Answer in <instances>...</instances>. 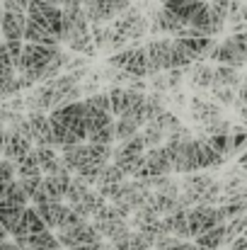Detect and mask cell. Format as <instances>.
I'll list each match as a JSON object with an SVG mask.
<instances>
[{
  "instance_id": "6da1fadb",
  "label": "cell",
  "mask_w": 247,
  "mask_h": 250,
  "mask_svg": "<svg viewBox=\"0 0 247 250\" xmlns=\"http://www.w3.org/2000/svg\"><path fill=\"white\" fill-rule=\"evenodd\" d=\"M27 17L37 20L39 24H44L49 32H54L61 39V32H63V5H54V2H46V0H29Z\"/></svg>"
},
{
  "instance_id": "7a4b0ae2",
  "label": "cell",
  "mask_w": 247,
  "mask_h": 250,
  "mask_svg": "<svg viewBox=\"0 0 247 250\" xmlns=\"http://www.w3.org/2000/svg\"><path fill=\"white\" fill-rule=\"evenodd\" d=\"M32 148H34V141H32V139H27V136H22L19 131L5 126V148H2V158H10V161L19 163Z\"/></svg>"
},
{
  "instance_id": "3957f363",
  "label": "cell",
  "mask_w": 247,
  "mask_h": 250,
  "mask_svg": "<svg viewBox=\"0 0 247 250\" xmlns=\"http://www.w3.org/2000/svg\"><path fill=\"white\" fill-rule=\"evenodd\" d=\"M148 51V63L151 73L158 76L160 71H170V59H172V42L170 39H155L146 46Z\"/></svg>"
},
{
  "instance_id": "277c9868",
  "label": "cell",
  "mask_w": 247,
  "mask_h": 250,
  "mask_svg": "<svg viewBox=\"0 0 247 250\" xmlns=\"http://www.w3.org/2000/svg\"><path fill=\"white\" fill-rule=\"evenodd\" d=\"M209 59H211V61H216V63L235 66V68H240V66H245L247 63V54L238 46V44H235V42H233V39H226L223 44H216Z\"/></svg>"
},
{
  "instance_id": "5b68a950",
  "label": "cell",
  "mask_w": 247,
  "mask_h": 250,
  "mask_svg": "<svg viewBox=\"0 0 247 250\" xmlns=\"http://www.w3.org/2000/svg\"><path fill=\"white\" fill-rule=\"evenodd\" d=\"M27 119H29V124H32L34 144H37V146H54V148H56L54 126H51V119L46 117V112H29Z\"/></svg>"
},
{
  "instance_id": "8992f818",
  "label": "cell",
  "mask_w": 247,
  "mask_h": 250,
  "mask_svg": "<svg viewBox=\"0 0 247 250\" xmlns=\"http://www.w3.org/2000/svg\"><path fill=\"white\" fill-rule=\"evenodd\" d=\"M24 27H27V12H0V29L2 39H24Z\"/></svg>"
},
{
  "instance_id": "52a82bcc",
  "label": "cell",
  "mask_w": 247,
  "mask_h": 250,
  "mask_svg": "<svg viewBox=\"0 0 247 250\" xmlns=\"http://www.w3.org/2000/svg\"><path fill=\"white\" fill-rule=\"evenodd\" d=\"M228 156H221L213 146H211V139L204 134V136H196V163L199 170L201 167H218L226 163Z\"/></svg>"
},
{
  "instance_id": "ba28073f",
  "label": "cell",
  "mask_w": 247,
  "mask_h": 250,
  "mask_svg": "<svg viewBox=\"0 0 247 250\" xmlns=\"http://www.w3.org/2000/svg\"><path fill=\"white\" fill-rule=\"evenodd\" d=\"M85 12H87L90 24H104V22L119 17V12H116V0H95V2H90V5L85 7Z\"/></svg>"
},
{
  "instance_id": "9c48e42d",
  "label": "cell",
  "mask_w": 247,
  "mask_h": 250,
  "mask_svg": "<svg viewBox=\"0 0 247 250\" xmlns=\"http://www.w3.org/2000/svg\"><path fill=\"white\" fill-rule=\"evenodd\" d=\"M24 42H37V44H51V46H61V39L49 32L44 24H39L37 20L27 17V27H24Z\"/></svg>"
},
{
  "instance_id": "30bf717a",
  "label": "cell",
  "mask_w": 247,
  "mask_h": 250,
  "mask_svg": "<svg viewBox=\"0 0 247 250\" xmlns=\"http://www.w3.org/2000/svg\"><path fill=\"white\" fill-rule=\"evenodd\" d=\"M61 248H63V246H61L58 236L51 233V229L27 236V250H61Z\"/></svg>"
},
{
  "instance_id": "8fae6325",
  "label": "cell",
  "mask_w": 247,
  "mask_h": 250,
  "mask_svg": "<svg viewBox=\"0 0 247 250\" xmlns=\"http://www.w3.org/2000/svg\"><path fill=\"white\" fill-rule=\"evenodd\" d=\"M146 151H148L146 139H143V134L138 131V134H133L131 139L119 141V146L114 148V158H112V161H116V158H129V156H138V153H146Z\"/></svg>"
},
{
  "instance_id": "7c38bea8",
  "label": "cell",
  "mask_w": 247,
  "mask_h": 250,
  "mask_svg": "<svg viewBox=\"0 0 247 250\" xmlns=\"http://www.w3.org/2000/svg\"><path fill=\"white\" fill-rule=\"evenodd\" d=\"M27 207H29V204H27ZM27 207L12 204V202H7V199L0 202V224L10 231V236H12V231L17 229V224H19V219H22V214H24Z\"/></svg>"
},
{
  "instance_id": "4fadbf2b",
  "label": "cell",
  "mask_w": 247,
  "mask_h": 250,
  "mask_svg": "<svg viewBox=\"0 0 247 250\" xmlns=\"http://www.w3.org/2000/svg\"><path fill=\"white\" fill-rule=\"evenodd\" d=\"M226 231H228V224H218L216 229H211V231L196 236L194 243H196L201 250H218L223 243H226Z\"/></svg>"
},
{
  "instance_id": "5bb4252c",
  "label": "cell",
  "mask_w": 247,
  "mask_h": 250,
  "mask_svg": "<svg viewBox=\"0 0 247 250\" xmlns=\"http://www.w3.org/2000/svg\"><path fill=\"white\" fill-rule=\"evenodd\" d=\"M213 117H221V107L216 102H209V100H201V97H194L191 100V119L194 122L206 124Z\"/></svg>"
},
{
  "instance_id": "9a60e30c",
  "label": "cell",
  "mask_w": 247,
  "mask_h": 250,
  "mask_svg": "<svg viewBox=\"0 0 247 250\" xmlns=\"http://www.w3.org/2000/svg\"><path fill=\"white\" fill-rule=\"evenodd\" d=\"M126 73H131L133 78H146L148 73H151V63H148V51L143 49V46H136V51H133V56H131V61L126 63V68H124Z\"/></svg>"
},
{
  "instance_id": "2e32d148",
  "label": "cell",
  "mask_w": 247,
  "mask_h": 250,
  "mask_svg": "<svg viewBox=\"0 0 247 250\" xmlns=\"http://www.w3.org/2000/svg\"><path fill=\"white\" fill-rule=\"evenodd\" d=\"M240 73L235 71V66H228V63H218L216 68V78H213V87H240Z\"/></svg>"
},
{
  "instance_id": "e0dca14e",
  "label": "cell",
  "mask_w": 247,
  "mask_h": 250,
  "mask_svg": "<svg viewBox=\"0 0 247 250\" xmlns=\"http://www.w3.org/2000/svg\"><path fill=\"white\" fill-rule=\"evenodd\" d=\"M189 27H196V29H201L204 34L213 37V34H211V2H209V0H201V2H199V7L194 10V15H191V20H189Z\"/></svg>"
},
{
  "instance_id": "ac0fdd59",
  "label": "cell",
  "mask_w": 247,
  "mask_h": 250,
  "mask_svg": "<svg viewBox=\"0 0 247 250\" xmlns=\"http://www.w3.org/2000/svg\"><path fill=\"white\" fill-rule=\"evenodd\" d=\"M68 49H71V51H76V54L95 56L97 44H95V39H92V27H90V32H80V34H76V37L68 42Z\"/></svg>"
},
{
  "instance_id": "d6986e66",
  "label": "cell",
  "mask_w": 247,
  "mask_h": 250,
  "mask_svg": "<svg viewBox=\"0 0 247 250\" xmlns=\"http://www.w3.org/2000/svg\"><path fill=\"white\" fill-rule=\"evenodd\" d=\"M213 78H216V68H211L204 61H199L191 71V85L196 87H213Z\"/></svg>"
},
{
  "instance_id": "ffe728a7",
  "label": "cell",
  "mask_w": 247,
  "mask_h": 250,
  "mask_svg": "<svg viewBox=\"0 0 247 250\" xmlns=\"http://www.w3.org/2000/svg\"><path fill=\"white\" fill-rule=\"evenodd\" d=\"M216 182L209 177V175H199V172H189L187 177H184V182H182V189H191V192H199V194H204L206 189H211Z\"/></svg>"
},
{
  "instance_id": "44dd1931",
  "label": "cell",
  "mask_w": 247,
  "mask_h": 250,
  "mask_svg": "<svg viewBox=\"0 0 247 250\" xmlns=\"http://www.w3.org/2000/svg\"><path fill=\"white\" fill-rule=\"evenodd\" d=\"M124 180H126L124 170L112 161V163H107V166L102 167V175H99V180H97L95 187H107V185H116V182H124Z\"/></svg>"
},
{
  "instance_id": "7402d4cb",
  "label": "cell",
  "mask_w": 247,
  "mask_h": 250,
  "mask_svg": "<svg viewBox=\"0 0 247 250\" xmlns=\"http://www.w3.org/2000/svg\"><path fill=\"white\" fill-rule=\"evenodd\" d=\"M90 182H85L80 175H73V180H71V187H68V194H66V202L71 204V207H76L78 202H80L82 197L90 192Z\"/></svg>"
},
{
  "instance_id": "603a6c76",
  "label": "cell",
  "mask_w": 247,
  "mask_h": 250,
  "mask_svg": "<svg viewBox=\"0 0 247 250\" xmlns=\"http://www.w3.org/2000/svg\"><path fill=\"white\" fill-rule=\"evenodd\" d=\"M32 175H44L41 172V166H39V158L34 153V148L17 163V177H32Z\"/></svg>"
},
{
  "instance_id": "cb8c5ba5",
  "label": "cell",
  "mask_w": 247,
  "mask_h": 250,
  "mask_svg": "<svg viewBox=\"0 0 247 250\" xmlns=\"http://www.w3.org/2000/svg\"><path fill=\"white\" fill-rule=\"evenodd\" d=\"M107 166V163H102V161H85L78 170H76V175H80L85 182H90L92 187L97 185V180H99V175H102V167Z\"/></svg>"
},
{
  "instance_id": "d4e9b609",
  "label": "cell",
  "mask_w": 247,
  "mask_h": 250,
  "mask_svg": "<svg viewBox=\"0 0 247 250\" xmlns=\"http://www.w3.org/2000/svg\"><path fill=\"white\" fill-rule=\"evenodd\" d=\"M114 129H116V141H126V139H131L133 134L141 131V126L133 119H129V117H116Z\"/></svg>"
},
{
  "instance_id": "484cf974",
  "label": "cell",
  "mask_w": 247,
  "mask_h": 250,
  "mask_svg": "<svg viewBox=\"0 0 247 250\" xmlns=\"http://www.w3.org/2000/svg\"><path fill=\"white\" fill-rule=\"evenodd\" d=\"M114 124H116V122L90 131V134H87V141H90V144H114V141H116V129H114Z\"/></svg>"
},
{
  "instance_id": "4316f807",
  "label": "cell",
  "mask_w": 247,
  "mask_h": 250,
  "mask_svg": "<svg viewBox=\"0 0 247 250\" xmlns=\"http://www.w3.org/2000/svg\"><path fill=\"white\" fill-rule=\"evenodd\" d=\"M141 134H143V139H146V146H148V148L160 146V144H165V139H167V134H165L155 122H148V124L143 126V131H141Z\"/></svg>"
},
{
  "instance_id": "83f0119b",
  "label": "cell",
  "mask_w": 247,
  "mask_h": 250,
  "mask_svg": "<svg viewBox=\"0 0 247 250\" xmlns=\"http://www.w3.org/2000/svg\"><path fill=\"white\" fill-rule=\"evenodd\" d=\"M153 207L158 209V214H160V216H165V214H172V211L179 207V202H177V197H172V194L155 192V197H153Z\"/></svg>"
},
{
  "instance_id": "f1b7e54d",
  "label": "cell",
  "mask_w": 247,
  "mask_h": 250,
  "mask_svg": "<svg viewBox=\"0 0 247 250\" xmlns=\"http://www.w3.org/2000/svg\"><path fill=\"white\" fill-rule=\"evenodd\" d=\"M133 51H136V46H124V49H119L116 54H112V56L107 59V66H109V68H114V71L126 68V63L131 61Z\"/></svg>"
},
{
  "instance_id": "f546056e",
  "label": "cell",
  "mask_w": 247,
  "mask_h": 250,
  "mask_svg": "<svg viewBox=\"0 0 247 250\" xmlns=\"http://www.w3.org/2000/svg\"><path fill=\"white\" fill-rule=\"evenodd\" d=\"M15 71H17V66H15V61L10 56L7 42L2 39L0 42V78H10V76H15Z\"/></svg>"
},
{
  "instance_id": "4dcf8cb0",
  "label": "cell",
  "mask_w": 247,
  "mask_h": 250,
  "mask_svg": "<svg viewBox=\"0 0 247 250\" xmlns=\"http://www.w3.org/2000/svg\"><path fill=\"white\" fill-rule=\"evenodd\" d=\"M201 126H204V134H206V136L230 134V131H233L230 122H226V119H221V117H213V119H209V122H206V124H201Z\"/></svg>"
},
{
  "instance_id": "1f68e13d",
  "label": "cell",
  "mask_w": 247,
  "mask_h": 250,
  "mask_svg": "<svg viewBox=\"0 0 247 250\" xmlns=\"http://www.w3.org/2000/svg\"><path fill=\"white\" fill-rule=\"evenodd\" d=\"M151 122H155V124H158V126L163 129L165 134H172L174 129H179V126H182V124H179V119H177V117H174L172 112H167V109H165V112L160 114V117L151 119Z\"/></svg>"
},
{
  "instance_id": "d6a6232c",
  "label": "cell",
  "mask_w": 247,
  "mask_h": 250,
  "mask_svg": "<svg viewBox=\"0 0 247 250\" xmlns=\"http://www.w3.org/2000/svg\"><path fill=\"white\" fill-rule=\"evenodd\" d=\"M233 134V131H230ZM230 134H216V136H209L211 139V146L221 153V156H230Z\"/></svg>"
},
{
  "instance_id": "836d02e7",
  "label": "cell",
  "mask_w": 247,
  "mask_h": 250,
  "mask_svg": "<svg viewBox=\"0 0 247 250\" xmlns=\"http://www.w3.org/2000/svg\"><path fill=\"white\" fill-rule=\"evenodd\" d=\"M230 153H238L247 146V131L245 126H233V134H230Z\"/></svg>"
},
{
  "instance_id": "e575fe53",
  "label": "cell",
  "mask_w": 247,
  "mask_h": 250,
  "mask_svg": "<svg viewBox=\"0 0 247 250\" xmlns=\"http://www.w3.org/2000/svg\"><path fill=\"white\" fill-rule=\"evenodd\" d=\"M12 180H17V163L10 158H2L0 161V182H12Z\"/></svg>"
},
{
  "instance_id": "d590c367",
  "label": "cell",
  "mask_w": 247,
  "mask_h": 250,
  "mask_svg": "<svg viewBox=\"0 0 247 250\" xmlns=\"http://www.w3.org/2000/svg\"><path fill=\"white\" fill-rule=\"evenodd\" d=\"M235 87H211V95L221 102V104H235V92H233Z\"/></svg>"
},
{
  "instance_id": "8d00e7d4",
  "label": "cell",
  "mask_w": 247,
  "mask_h": 250,
  "mask_svg": "<svg viewBox=\"0 0 247 250\" xmlns=\"http://www.w3.org/2000/svg\"><path fill=\"white\" fill-rule=\"evenodd\" d=\"M5 42H7V49H10V56H12L15 66H19L22 49H24V39H5Z\"/></svg>"
},
{
  "instance_id": "74e56055",
  "label": "cell",
  "mask_w": 247,
  "mask_h": 250,
  "mask_svg": "<svg viewBox=\"0 0 247 250\" xmlns=\"http://www.w3.org/2000/svg\"><path fill=\"white\" fill-rule=\"evenodd\" d=\"M2 10H10V12H27V10H29V0H2Z\"/></svg>"
},
{
  "instance_id": "f35d334b",
  "label": "cell",
  "mask_w": 247,
  "mask_h": 250,
  "mask_svg": "<svg viewBox=\"0 0 247 250\" xmlns=\"http://www.w3.org/2000/svg\"><path fill=\"white\" fill-rule=\"evenodd\" d=\"M107 248L109 246L99 241V243H76L73 248H68V250H107Z\"/></svg>"
},
{
  "instance_id": "ab89813d",
  "label": "cell",
  "mask_w": 247,
  "mask_h": 250,
  "mask_svg": "<svg viewBox=\"0 0 247 250\" xmlns=\"http://www.w3.org/2000/svg\"><path fill=\"white\" fill-rule=\"evenodd\" d=\"M230 39H233V42H235V44H238V46H240V49L247 54V32H235Z\"/></svg>"
},
{
  "instance_id": "60d3db41",
  "label": "cell",
  "mask_w": 247,
  "mask_h": 250,
  "mask_svg": "<svg viewBox=\"0 0 247 250\" xmlns=\"http://www.w3.org/2000/svg\"><path fill=\"white\" fill-rule=\"evenodd\" d=\"M2 148H5V129H0V153H2Z\"/></svg>"
},
{
  "instance_id": "b9f144b4",
  "label": "cell",
  "mask_w": 247,
  "mask_h": 250,
  "mask_svg": "<svg viewBox=\"0 0 247 250\" xmlns=\"http://www.w3.org/2000/svg\"><path fill=\"white\" fill-rule=\"evenodd\" d=\"M7 236H10V231H7V229L0 224V238H7Z\"/></svg>"
},
{
  "instance_id": "7bdbcfd3",
  "label": "cell",
  "mask_w": 247,
  "mask_h": 250,
  "mask_svg": "<svg viewBox=\"0 0 247 250\" xmlns=\"http://www.w3.org/2000/svg\"><path fill=\"white\" fill-rule=\"evenodd\" d=\"M240 166H243V167H247V151H245V153H243V156H240Z\"/></svg>"
},
{
  "instance_id": "ee69618b",
  "label": "cell",
  "mask_w": 247,
  "mask_h": 250,
  "mask_svg": "<svg viewBox=\"0 0 247 250\" xmlns=\"http://www.w3.org/2000/svg\"><path fill=\"white\" fill-rule=\"evenodd\" d=\"M46 2H54V5H63L66 0H46Z\"/></svg>"
},
{
  "instance_id": "f6af8a7d",
  "label": "cell",
  "mask_w": 247,
  "mask_h": 250,
  "mask_svg": "<svg viewBox=\"0 0 247 250\" xmlns=\"http://www.w3.org/2000/svg\"><path fill=\"white\" fill-rule=\"evenodd\" d=\"M243 20H247V2L243 5Z\"/></svg>"
},
{
  "instance_id": "bcb514c9",
  "label": "cell",
  "mask_w": 247,
  "mask_h": 250,
  "mask_svg": "<svg viewBox=\"0 0 247 250\" xmlns=\"http://www.w3.org/2000/svg\"><path fill=\"white\" fill-rule=\"evenodd\" d=\"M90 2H95V0H82V7H87Z\"/></svg>"
},
{
  "instance_id": "7dc6e473",
  "label": "cell",
  "mask_w": 247,
  "mask_h": 250,
  "mask_svg": "<svg viewBox=\"0 0 247 250\" xmlns=\"http://www.w3.org/2000/svg\"><path fill=\"white\" fill-rule=\"evenodd\" d=\"M0 42H2V29H0Z\"/></svg>"
},
{
  "instance_id": "c3c4849f",
  "label": "cell",
  "mask_w": 247,
  "mask_h": 250,
  "mask_svg": "<svg viewBox=\"0 0 247 250\" xmlns=\"http://www.w3.org/2000/svg\"><path fill=\"white\" fill-rule=\"evenodd\" d=\"M245 85H247V76H245Z\"/></svg>"
}]
</instances>
